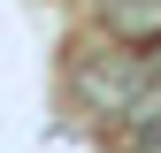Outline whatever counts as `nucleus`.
I'll return each mask as SVG.
<instances>
[{
	"label": "nucleus",
	"instance_id": "nucleus-1",
	"mask_svg": "<svg viewBox=\"0 0 161 153\" xmlns=\"http://www.w3.org/2000/svg\"><path fill=\"white\" fill-rule=\"evenodd\" d=\"M100 23L123 46H153L161 38V0H100Z\"/></svg>",
	"mask_w": 161,
	"mask_h": 153
},
{
	"label": "nucleus",
	"instance_id": "nucleus-2",
	"mask_svg": "<svg viewBox=\"0 0 161 153\" xmlns=\"http://www.w3.org/2000/svg\"><path fill=\"white\" fill-rule=\"evenodd\" d=\"M123 153H161V107H146V115L123 123Z\"/></svg>",
	"mask_w": 161,
	"mask_h": 153
}]
</instances>
